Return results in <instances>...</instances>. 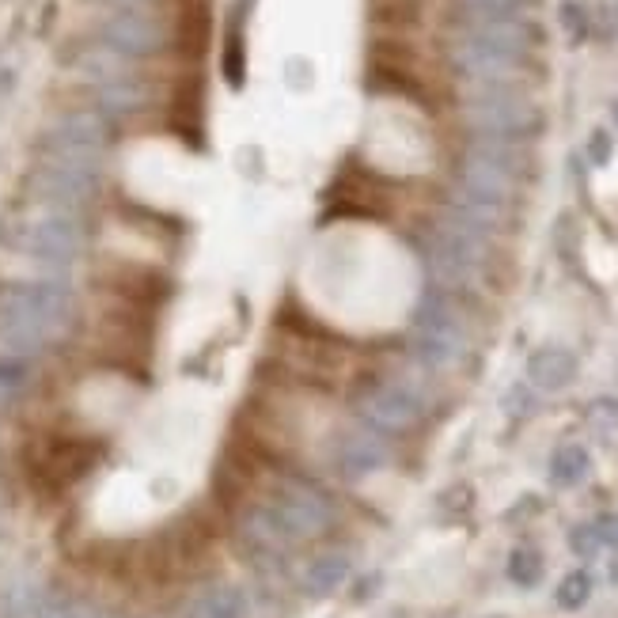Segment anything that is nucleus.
I'll return each mask as SVG.
<instances>
[{
  "label": "nucleus",
  "instance_id": "1a4fd4ad",
  "mask_svg": "<svg viewBox=\"0 0 618 618\" xmlns=\"http://www.w3.org/2000/svg\"><path fill=\"white\" fill-rule=\"evenodd\" d=\"M103 148H107V122L95 110H69L46 133V156L69 164L103 167Z\"/></svg>",
  "mask_w": 618,
  "mask_h": 618
},
{
  "label": "nucleus",
  "instance_id": "6e6552de",
  "mask_svg": "<svg viewBox=\"0 0 618 618\" xmlns=\"http://www.w3.org/2000/svg\"><path fill=\"white\" fill-rule=\"evenodd\" d=\"M31 190H35L38 205H46V209L80 213L95 198V190H99V167L69 164V160L46 156L35 175H31Z\"/></svg>",
  "mask_w": 618,
  "mask_h": 618
},
{
  "label": "nucleus",
  "instance_id": "9d476101",
  "mask_svg": "<svg viewBox=\"0 0 618 618\" xmlns=\"http://www.w3.org/2000/svg\"><path fill=\"white\" fill-rule=\"evenodd\" d=\"M103 46L122 57H156L167 46V27L141 8H114L99 23Z\"/></svg>",
  "mask_w": 618,
  "mask_h": 618
},
{
  "label": "nucleus",
  "instance_id": "f3484780",
  "mask_svg": "<svg viewBox=\"0 0 618 618\" xmlns=\"http://www.w3.org/2000/svg\"><path fill=\"white\" fill-rule=\"evenodd\" d=\"M76 73L84 76V80H91L95 88L133 76L129 73V57L114 54V50H107V46H91V50H84V54L76 57Z\"/></svg>",
  "mask_w": 618,
  "mask_h": 618
},
{
  "label": "nucleus",
  "instance_id": "9b49d317",
  "mask_svg": "<svg viewBox=\"0 0 618 618\" xmlns=\"http://www.w3.org/2000/svg\"><path fill=\"white\" fill-rule=\"evenodd\" d=\"M425 402L414 387L406 383H380L376 391H368L361 402V414L368 425H376L383 433H402L410 425H418Z\"/></svg>",
  "mask_w": 618,
  "mask_h": 618
},
{
  "label": "nucleus",
  "instance_id": "0eeeda50",
  "mask_svg": "<svg viewBox=\"0 0 618 618\" xmlns=\"http://www.w3.org/2000/svg\"><path fill=\"white\" fill-rule=\"evenodd\" d=\"M16 243L38 262H54V266H65L73 262L80 251H84V224L76 213H65V209H38L35 217H27L19 224Z\"/></svg>",
  "mask_w": 618,
  "mask_h": 618
},
{
  "label": "nucleus",
  "instance_id": "2eb2a0df",
  "mask_svg": "<svg viewBox=\"0 0 618 618\" xmlns=\"http://www.w3.org/2000/svg\"><path fill=\"white\" fill-rule=\"evenodd\" d=\"M251 603L236 584H213L186 607V618H247Z\"/></svg>",
  "mask_w": 618,
  "mask_h": 618
},
{
  "label": "nucleus",
  "instance_id": "a211bd4d",
  "mask_svg": "<svg viewBox=\"0 0 618 618\" xmlns=\"http://www.w3.org/2000/svg\"><path fill=\"white\" fill-rule=\"evenodd\" d=\"M588 471H592V455L581 444H562L558 452L550 455V478H554V486H577V482L588 478Z\"/></svg>",
  "mask_w": 618,
  "mask_h": 618
},
{
  "label": "nucleus",
  "instance_id": "f03ea898",
  "mask_svg": "<svg viewBox=\"0 0 618 618\" xmlns=\"http://www.w3.org/2000/svg\"><path fill=\"white\" fill-rule=\"evenodd\" d=\"M334 524V509L319 490L304 482H289L270 505H258L243 516V535L266 550H285L289 543L311 539Z\"/></svg>",
  "mask_w": 618,
  "mask_h": 618
},
{
  "label": "nucleus",
  "instance_id": "ddd939ff",
  "mask_svg": "<svg viewBox=\"0 0 618 618\" xmlns=\"http://www.w3.org/2000/svg\"><path fill=\"white\" fill-rule=\"evenodd\" d=\"M338 463H342V471L349 478H364V474L380 471L383 463H387V448H383L380 437H372V433H346L342 444H338Z\"/></svg>",
  "mask_w": 618,
  "mask_h": 618
},
{
  "label": "nucleus",
  "instance_id": "b1692460",
  "mask_svg": "<svg viewBox=\"0 0 618 618\" xmlns=\"http://www.w3.org/2000/svg\"><path fill=\"white\" fill-rule=\"evenodd\" d=\"M588 152H592V160H596V164H607V160H611V137H607V133L600 129V133L592 137Z\"/></svg>",
  "mask_w": 618,
  "mask_h": 618
},
{
  "label": "nucleus",
  "instance_id": "4be33fe9",
  "mask_svg": "<svg viewBox=\"0 0 618 618\" xmlns=\"http://www.w3.org/2000/svg\"><path fill=\"white\" fill-rule=\"evenodd\" d=\"M505 410H509L512 418H524L531 410V391L524 387V383H516L509 395H505Z\"/></svg>",
  "mask_w": 618,
  "mask_h": 618
},
{
  "label": "nucleus",
  "instance_id": "6ab92c4d",
  "mask_svg": "<svg viewBox=\"0 0 618 618\" xmlns=\"http://www.w3.org/2000/svg\"><path fill=\"white\" fill-rule=\"evenodd\" d=\"M509 577L520 588H535L539 577H543V558L535 550H528V546H516L509 554Z\"/></svg>",
  "mask_w": 618,
  "mask_h": 618
},
{
  "label": "nucleus",
  "instance_id": "7ed1b4c3",
  "mask_svg": "<svg viewBox=\"0 0 618 618\" xmlns=\"http://www.w3.org/2000/svg\"><path fill=\"white\" fill-rule=\"evenodd\" d=\"M463 118L478 137H493V141H520L539 129V110L516 91V84L474 88L463 107Z\"/></svg>",
  "mask_w": 618,
  "mask_h": 618
},
{
  "label": "nucleus",
  "instance_id": "bb28decb",
  "mask_svg": "<svg viewBox=\"0 0 618 618\" xmlns=\"http://www.w3.org/2000/svg\"><path fill=\"white\" fill-rule=\"evenodd\" d=\"M611 581H615V588H618V562L611 565Z\"/></svg>",
  "mask_w": 618,
  "mask_h": 618
},
{
  "label": "nucleus",
  "instance_id": "f257e3e1",
  "mask_svg": "<svg viewBox=\"0 0 618 618\" xmlns=\"http://www.w3.org/2000/svg\"><path fill=\"white\" fill-rule=\"evenodd\" d=\"M73 319V296L65 285L42 281L0 296V353L23 357L57 338Z\"/></svg>",
  "mask_w": 618,
  "mask_h": 618
},
{
  "label": "nucleus",
  "instance_id": "39448f33",
  "mask_svg": "<svg viewBox=\"0 0 618 618\" xmlns=\"http://www.w3.org/2000/svg\"><path fill=\"white\" fill-rule=\"evenodd\" d=\"M482 262H486V232H478L467 220L448 213L437 224L433 239H429V270H433V277L448 289H459V285L474 281Z\"/></svg>",
  "mask_w": 618,
  "mask_h": 618
},
{
  "label": "nucleus",
  "instance_id": "393cba45",
  "mask_svg": "<svg viewBox=\"0 0 618 618\" xmlns=\"http://www.w3.org/2000/svg\"><path fill=\"white\" fill-rule=\"evenodd\" d=\"M592 528H596V535H600L603 546H618V520H615V516H607V520L592 524Z\"/></svg>",
  "mask_w": 618,
  "mask_h": 618
},
{
  "label": "nucleus",
  "instance_id": "aec40b11",
  "mask_svg": "<svg viewBox=\"0 0 618 618\" xmlns=\"http://www.w3.org/2000/svg\"><path fill=\"white\" fill-rule=\"evenodd\" d=\"M588 596H592V577H588L584 569H577V573H565L562 584H558V607H565V611H577V607L588 603Z\"/></svg>",
  "mask_w": 618,
  "mask_h": 618
},
{
  "label": "nucleus",
  "instance_id": "412c9836",
  "mask_svg": "<svg viewBox=\"0 0 618 618\" xmlns=\"http://www.w3.org/2000/svg\"><path fill=\"white\" fill-rule=\"evenodd\" d=\"M600 535H596V528L588 524V528H577L573 531V550L581 554V558H596L600 554Z\"/></svg>",
  "mask_w": 618,
  "mask_h": 618
},
{
  "label": "nucleus",
  "instance_id": "dca6fc26",
  "mask_svg": "<svg viewBox=\"0 0 618 618\" xmlns=\"http://www.w3.org/2000/svg\"><path fill=\"white\" fill-rule=\"evenodd\" d=\"M95 99H99V110H107V114H137L152 103V88L137 76H126V80L95 88Z\"/></svg>",
  "mask_w": 618,
  "mask_h": 618
},
{
  "label": "nucleus",
  "instance_id": "cd10ccee",
  "mask_svg": "<svg viewBox=\"0 0 618 618\" xmlns=\"http://www.w3.org/2000/svg\"><path fill=\"white\" fill-rule=\"evenodd\" d=\"M615 122H618V103H615Z\"/></svg>",
  "mask_w": 618,
  "mask_h": 618
},
{
  "label": "nucleus",
  "instance_id": "423d86ee",
  "mask_svg": "<svg viewBox=\"0 0 618 618\" xmlns=\"http://www.w3.org/2000/svg\"><path fill=\"white\" fill-rule=\"evenodd\" d=\"M467 353V330L444 296H429L414 323V357L425 368H452Z\"/></svg>",
  "mask_w": 618,
  "mask_h": 618
},
{
  "label": "nucleus",
  "instance_id": "a878e982",
  "mask_svg": "<svg viewBox=\"0 0 618 618\" xmlns=\"http://www.w3.org/2000/svg\"><path fill=\"white\" fill-rule=\"evenodd\" d=\"M103 4H114V8H133L137 0H103Z\"/></svg>",
  "mask_w": 618,
  "mask_h": 618
},
{
  "label": "nucleus",
  "instance_id": "4468645a",
  "mask_svg": "<svg viewBox=\"0 0 618 618\" xmlns=\"http://www.w3.org/2000/svg\"><path fill=\"white\" fill-rule=\"evenodd\" d=\"M349 573H353V565H349L346 554L342 550H330V554L311 558L300 584H304V592H308L311 600H323V596H334L349 581Z\"/></svg>",
  "mask_w": 618,
  "mask_h": 618
},
{
  "label": "nucleus",
  "instance_id": "5701e85b",
  "mask_svg": "<svg viewBox=\"0 0 618 618\" xmlns=\"http://www.w3.org/2000/svg\"><path fill=\"white\" fill-rule=\"evenodd\" d=\"M19 387V368L16 364H0V402L8 399Z\"/></svg>",
  "mask_w": 618,
  "mask_h": 618
},
{
  "label": "nucleus",
  "instance_id": "f8f14e48",
  "mask_svg": "<svg viewBox=\"0 0 618 618\" xmlns=\"http://www.w3.org/2000/svg\"><path fill=\"white\" fill-rule=\"evenodd\" d=\"M528 380L539 391H565L577 380V357L562 346H546L539 353H531L528 361Z\"/></svg>",
  "mask_w": 618,
  "mask_h": 618
},
{
  "label": "nucleus",
  "instance_id": "20e7f679",
  "mask_svg": "<svg viewBox=\"0 0 618 618\" xmlns=\"http://www.w3.org/2000/svg\"><path fill=\"white\" fill-rule=\"evenodd\" d=\"M516 175H520L516 141L478 137L471 145V152L463 156V167H459V182H463L459 194L505 209V201L516 194Z\"/></svg>",
  "mask_w": 618,
  "mask_h": 618
}]
</instances>
